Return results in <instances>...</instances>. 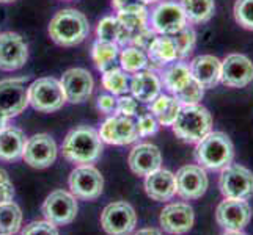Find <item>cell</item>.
<instances>
[{
	"label": "cell",
	"mask_w": 253,
	"mask_h": 235,
	"mask_svg": "<svg viewBox=\"0 0 253 235\" xmlns=\"http://www.w3.org/2000/svg\"><path fill=\"white\" fill-rule=\"evenodd\" d=\"M102 140L93 127L81 126L66 135L62 146L63 157L76 165H91L102 154Z\"/></svg>",
	"instance_id": "6da1fadb"
},
{
	"label": "cell",
	"mask_w": 253,
	"mask_h": 235,
	"mask_svg": "<svg viewBox=\"0 0 253 235\" xmlns=\"http://www.w3.org/2000/svg\"><path fill=\"white\" fill-rule=\"evenodd\" d=\"M194 157L202 168L222 171L234 160V144L223 132H209L195 144Z\"/></svg>",
	"instance_id": "7a4b0ae2"
},
{
	"label": "cell",
	"mask_w": 253,
	"mask_h": 235,
	"mask_svg": "<svg viewBox=\"0 0 253 235\" xmlns=\"http://www.w3.org/2000/svg\"><path fill=\"white\" fill-rule=\"evenodd\" d=\"M90 33L86 16L73 8L60 10L49 24V36L58 46L74 47L81 44Z\"/></svg>",
	"instance_id": "3957f363"
},
{
	"label": "cell",
	"mask_w": 253,
	"mask_h": 235,
	"mask_svg": "<svg viewBox=\"0 0 253 235\" xmlns=\"http://www.w3.org/2000/svg\"><path fill=\"white\" fill-rule=\"evenodd\" d=\"M212 115L202 103L182 105L178 118L171 126L173 134L189 144H197L209 132H212Z\"/></svg>",
	"instance_id": "277c9868"
},
{
	"label": "cell",
	"mask_w": 253,
	"mask_h": 235,
	"mask_svg": "<svg viewBox=\"0 0 253 235\" xmlns=\"http://www.w3.org/2000/svg\"><path fill=\"white\" fill-rule=\"evenodd\" d=\"M29 103L42 113H52L62 108L66 103V96L62 82L54 77L37 78L29 86Z\"/></svg>",
	"instance_id": "5b68a950"
},
{
	"label": "cell",
	"mask_w": 253,
	"mask_h": 235,
	"mask_svg": "<svg viewBox=\"0 0 253 235\" xmlns=\"http://www.w3.org/2000/svg\"><path fill=\"white\" fill-rule=\"evenodd\" d=\"M148 19H150V29L156 34H165V36H171L189 25L181 3L174 0L159 2L148 14Z\"/></svg>",
	"instance_id": "8992f818"
},
{
	"label": "cell",
	"mask_w": 253,
	"mask_h": 235,
	"mask_svg": "<svg viewBox=\"0 0 253 235\" xmlns=\"http://www.w3.org/2000/svg\"><path fill=\"white\" fill-rule=\"evenodd\" d=\"M219 188L223 198L247 201L253 196V172L244 165L231 163L220 172Z\"/></svg>",
	"instance_id": "52a82bcc"
},
{
	"label": "cell",
	"mask_w": 253,
	"mask_h": 235,
	"mask_svg": "<svg viewBox=\"0 0 253 235\" xmlns=\"http://www.w3.org/2000/svg\"><path fill=\"white\" fill-rule=\"evenodd\" d=\"M69 190L76 199L94 201L104 191V177L93 165H79L69 174Z\"/></svg>",
	"instance_id": "ba28073f"
},
{
	"label": "cell",
	"mask_w": 253,
	"mask_h": 235,
	"mask_svg": "<svg viewBox=\"0 0 253 235\" xmlns=\"http://www.w3.org/2000/svg\"><path fill=\"white\" fill-rule=\"evenodd\" d=\"M135 224L137 213L126 201L112 202L101 213V226L107 235H130Z\"/></svg>",
	"instance_id": "9c48e42d"
},
{
	"label": "cell",
	"mask_w": 253,
	"mask_h": 235,
	"mask_svg": "<svg viewBox=\"0 0 253 235\" xmlns=\"http://www.w3.org/2000/svg\"><path fill=\"white\" fill-rule=\"evenodd\" d=\"M77 210V199L65 190H55L46 198L42 202L41 212L44 220L55 226H66L76 220Z\"/></svg>",
	"instance_id": "30bf717a"
},
{
	"label": "cell",
	"mask_w": 253,
	"mask_h": 235,
	"mask_svg": "<svg viewBox=\"0 0 253 235\" xmlns=\"http://www.w3.org/2000/svg\"><path fill=\"white\" fill-rule=\"evenodd\" d=\"M58 147L55 140L47 134H37L25 143L22 159L32 168L44 169L57 160Z\"/></svg>",
	"instance_id": "8fae6325"
},
{
	"label": "cell",
	"mask_w": 253,
	"mask_h": 235,
	"mask_svg": "<svg viewBox=\"0 0 253 235\" xmlns=\"http://www.w3.org/2000/svg\"><path fill=\"white\" fill-rule=\"evenodd\" d=\"M252 220V207L244 199L223 198L215 208V221L223 231H244Z\"/></svg>",
	"instance_id": "7c38bea8"
},
{
	"label": "cell",
	"mask_w": 253,
	"mask_h": 235,
	"mask_svg": "<svg viewBox=\"0 0 253 235\" xmlns=\"http://www.w3.org/2000/svg\"><path fill=\"white\" fill-rule=\"evenodd\" d=\"M176 177V195L186 201L200 199L209 187L206 169L200 165H184L174 174Z\"/></svg>",
	"instance_id": "4fadbf2b"
},
{
	"label": "cell",
	"mask_w": 253,
	"mask_h": 235,
	"mask_svg": "<svg viewBox=\"0 0 253 235\" xmlns=\"http://www.w3.org/2000/svg\"><path fill=\"white\" fill-rule=\"evenodd\" d=\"M29 60V46L14 32L0 33V71H17Z\"/></svg>",
	"instance_id": "5bb4252c"
},
{
	"label": "cell",
	"mask_w": 253,
	"mask_h": 235,
	"mask_svg": "<svg viewBox=\"0 0 253 235\" xmlns=\"http://www.w3.org/2000/svg\"><path fill=\"white\" fill-rule=\"evenodd\" d=\"M253 82V63L247 55L230 54L222 60L220 83L228 88H246Z\"/></svg>",
	"instance_id": "9a60e30c"
},
{
	"label": "cell",
	"mask_w": 253,
	"mask_h": 235,
	"mask_svg": "<svg viewBox=\"0 0 253 235\" xmlns=\"http://www.w3.org/2000/svg\"><path fill=\"white\" fill-rule=\"evenodd\" d=\"M195 223V212L187 202H171L162 208L159 224L164 232L170 235L187 234Z\"/></svg>",
	"instance_id": "2e32d148"
},
{
	"label": "cell",
	"mask_w": 253,
	"mask_h": 235,
	"mask_svg": "<svg viewBox=\"0 0 253 235\" xmlns=\"http://www.w3.org/2000/svg\"><path fill=\"white\" fill-rule=\"evenodd\" d=\"M99 136L102 143L115 144V146H126L138 140L137 126L129 116L113 115L107 118L101 124Z\"/></svg>",
	"instance_id": "e0dca14e"
},
{
	"label": "cell",
	"mask_w": 253,
	"mask_h": 235,
	"mask_svg": "<svg viewBox=\"0 0 253 235\" xmlns=\"http://www.w3.org/2000/svg\"><path fill=\"white\" fill-rule=\"evenodd\" d=\"M24 78L0 80V110L8 118H14L29 105V88Z\"/></svg>",
	"instance_id": "ac0fdd59"
},
{
	"label": "cell",
	"mask_w": 253,
	"mask_h": 235,
	"mask_svg": "<svg viewBox=\"0 0 253 235\" xmlns=\"http://www.w3.org/2000/svg\"><path fill=\"white\" fill-rule=\"evenodd\" d=\"M62 86L66 96V102L82 103L93 94V75L84 67H71L62 75Z\"/></svg>",
	"instance_id": "d6986e66"
},
{
	"label": "cell",
	"mask_w": 253,
	"mask_h": 235,
	"mask_svg": "<svg viewBox=\"0 0 253 235\" xmlns=\"http://www.w3.org/2000/svg\"><path fill=\"white\" fill-rule=\"evenodd\" d=\"M129 168L137 176H148L162 168V154L158 146L151 143H140L132 147L129 154Z\"/></svg>",
	"instance_id": "ffe728a7"
},
{
	"label": "cell",
	"mask_w": 253,
	"mask_h": 235,
	"mask_svg": "<svg viewBox=\"0 0 253 235\" xmlns=\"http://www.w3.org/2000/svg\"><path fill=\"white\" fill-rule=\"evenodd\" d=\"M145 191L153 201L167 202L176 195V177L169 169H156L145 176Z\"/></svg>",
	"instance_id": "44dd1931"
},
{
	"label": "cell",
	"mask_w": 253,
	"mask_h": 235,
	"mask_svg": "<svg viewBox=\"0 0 253 235\" xmlns=\"http://www.w3.org/2000/svg\"><path fill=\"white\" fill-rule=\"evenodd\" d=\"M192 77L203 86L205 90H211L220 83L222 60L214 55H198L189 63Z\"/></svg>",
	"instance_id": "7402d4cb"
},
{
	"label": "cell",
	"mask_w": 253,
	"mask_h": 235,
	"mask_svg": "<svg viewBox=\"0 0 253 235\" xmlns=\"http://www.w3.org/2000/svg\"><path fill=\"white\" fill-rule=\"evenodd\" d=\"M129 90L135 101L150 103L161 94L162 82L159 75L154 74L151 69H143V71L134 72L132 78L129 80Z\"/></svg>",
	"instance_id": "603a6c76"
},
{
	"label": "cell",
	"mask_w": 253,
	"mask_h": 235,
	"mask_svg": "<svg viewBox=\"0 0 253 235\" xmlns=\"http://www.w3.org/2000/svg\"><path fill=\"white\" fill-rule=\"evenodd\" d=\"M146 55L150 60L151 67H165L167 65L178 62V49L171 36H165V34H158L151 42V46L146 49Z\"/></svg>",
	"instance_id": "cb8c5ba5"
},
{
	"label": "cell",
	"mask_w": 253,
	"mask_h": 235,
	"mask_svg": "<svg viewBox=\"0 0 253 235\" xmlns=\"http://www.w3.org/2000/svg\"><path fill=\"white\" fill-rule=\"evenodd\" d=\"M25 143H27V136L22 130L8 126L0 132V160L13 162L22 159Z\"/></svg>",
	"instance_id": "d4e9b609"
},
{
	"label": "cell",
	"mask_w": 253,
	"mask_h": 235,
	"mask_svg": "<svg viewBox=\"0 0 253 235\" xmlns=\"http://www.w3.org/2000/svg\"><path fill=\"white\" fill-rule=\"evenodd\" d=\"M159 78H161L164 88L173 96L184 88L194 77H192L189 65L178 60V62H173L165 67H162Z\"/></svg>",
	"instance_id": "484cf974"
},
{
	"label": "cell",
	"mask_w": 253,
	"mask_h": 235,
	"mask_svg": "<svg viewBox=\"0 0 253 235\" xmlns=\"http://www.w3.org/2000/svg\"><path fill=\"white\" fill-rule=\"evenodd\" d=\"M181 103L169 94H159L153 102H150V110L151 115L158 119L159 126L164 127H171L174 119L178 118V113L181 110Z\"/></svg>",
	"instance_id": "4316f807"
},
{
	"label": "cell",
	"mask_w": 253,
	"mask_h": 235,
	"mask_svg": "<svg viewBox=\"0 0 253 235\" xmlns=\"http://www.w3.org/2000/svg\"><path fill=\"white\" fill-rule=\"evenodd\" d=\"M96 36L98 41L104 42H115L118 46H130V33L118 22L117 17L106 16L99 21L98 27H96Z\"/></svg>",
	"instance_id": "83f0119b"
},
{
	"label": "cell",
	"mask_w": 253,
	"mask_h": 235,
	"mask_svg": "<svg viewBox=\"0 0 253 235\" xmlns=\"http://www.w3.org/2000/svg\"><path fill=\"white\" fill-rule=\"evenodd\" d=\"M189 24H205L212 19L215 13L214 0H181Z\"/></svg>",
	"instance_id": "f1b7e54d"
},
{
	"label": "cell",
	"mask_w": 253,
	"mask_h": 235,
	"mask_svg": "<svg viewBox=\"0 0 253 235\" xmlns=\"http://www.w3.org/2000/svg\"><path fill=\"white\" fill-rule=\"evenodd\" d=\"M22 224V212L16 202L0 204V235H14Z\"/></svg>",
	"instance_id": "f546056e"
},
{
	"label": "cell",
	"mask_w": 253,
	"mask_h": 235,
	"mask_svg": "<svg viewBox=\"0 0 253 235\" xmlns=\"http://www.w3.org/2000/svg\"><path fill=\"white\" fill-rule=\"evenodd\" d=\"M120 65L121 69L126 72H138L143 69H151L150 60H148L146 52L135 46H126L120 54Z\"/></svg>",
	"instance_id": "4dcf8cb0"
},
{
	"label": "cell",
	"mask_w": 253,
	"mask_h": 235,
	"mask_svg": "<svg viewBox=\"0 0 253 235\" xmlns=\"http://www.w3.org/2000/svg\"><path fill=\"white\" fill-rule=\"evenodd\" d=\"M118 57V44L115 42H104L96 41L91 46V58L94 62V66L98 67V71H106L112 67Z\"/></svg>",
	"instance_id": "1f68e13d"
},
{
	"label": "cell",
	"mask_w": 253,
	"mask_h": 235,
	"mask_svg": "<svg viewBox=\"0 0 253 235\" xmlns=\"http://www.w3.org/2000/svg\"><path fill=\"white\" fill-rule=\"evenodd\" d=\"M102 86L113 96H123L129 91V77L121 67H109L102 72Z\"/></svg>",
	"instance_id": "d6a6232c"
},
{
	"label": "cell",
	"mask_w": 253,
	"mask_h": 235,
	"mask_svg": "<svg viewBox=\"0 0 253 235\" xmlns=\"http://www.w3.org/2000/svg\"><path fill=\"white\" fill-rule=\"evenodd\" d=\"M117 19L130 33L132 38L140 30L148 27V11L145 6L134 8V10H126V11H118Z\"/></svg>",
	"instance_id": "836d02e7"
},
{
	"label": "cell",
	"mask_w": 253,
	"mask_h": 235,
	"mask_svg": "<svg viewBox=\"0 0 253 235\" xmlns=\"http://www.w3.org/2000/svg\"><path fill=\"white\" fill-rule=\"evenodd\" d=\"M171 38L174 41V44H176L179 60H184L194 52L195 44H197V33L194 29L189 27V25H186V27L179 30L178 33L171 34Z\"/></svg>",
	"instance_id": "e575fe53"
},
{
	"label": "cell",
	"mask_w": 253,
	"mask_h": 235,
	"mask_svg": "<svg viewBox=\"0 0 253 235\" xmlns=\"http://www.w3.org/2000/svg\"><path fill=\"white\" fill-rule=\"evenodd\" d=\"M203 96H205V88L195 80V78H192L181 91L173 94V98L176 99L181 105H192V103H200V101L203 99Z\"/></svg>",
	"instance_id": "d590c367"
},
{
	"label": "cell",
	"mask_w": 253,
	"mask_h": 235,
	"mask_svg": "<svg viewBox=\"0 0 253 235\" xmlns=\"http://www.w3.org/2000/svg\"><path fill=\"white\" fill-rule=\"evenodd\" d=\"M233 14L242 29L253 32V0H236Z\"/></svg>",
	"instance_id": "8d00e7d4"
},
{
	"label": "cell",
	"mask_w": 253,
	"mask_h": 235,
	"mask_svg": "<svg viewBox=\"0 0 253 235\" xmlns=\"http://www.w3.org/2000/svg\"><path fill=\"white\" fill-rule=\"evenodd\" d=\"M137 126V132L140 138H146V136H151L156 135L159 130V123L151 113H143V115L138 116V121L135 123Z\"/></svg>",
	"instance_id": "74e56055"
},
{
	"label": "cell",
	"mask_w": 253,
	"mask_h": 235,
	"mask_svg": "<svg viewBox=\"0 0 253 235\" xmlns=\"http://www.w3.org/2000/svg\"><path fill=\"white\" fill-rule=\"evenodd\" d=\"M21 235H60L55 224L49 221H32L24 228Z\"/></svg>",
	"instance_id": "f35d334b"
},
{
	"label": "cell",
	"mask_w": 253,
	"mask_h": 235,
	"mask_svg": "<svg viewBox=\"0 0 253 235\" xmlns=\"http://www.w3.org/2000/svg\"><path fill=\"white\" fill-rule=\"evenodd\" d=\"M137 113V101L132 96H121L120 99H117V108L113 115H121V116H129L132 118Z\"/></svg>",
	"instance_id": "ab89813d"
},
{
	"label": "cell",
	"mask_w": 253,
	"mask_h": 235,
	"mask_svg": "<svg viewBox=\"0 0 253 235\" xmlns=\"http://www.w3.org/2000/svg\"><path fill=\"white\" fill-rule=\"evenodd\" d=\"M156 36H158V34H156L150 27H146V29L138 32L132 38V41H130V46H135V47L142 49V50H146L148 47L151 46V42L154 41Z\"/></svg>",
	"instance_id": "60d3db41"
},
{
	"label": "cell",
	"mask_w": 253,
	"mask_h": 235,
	"mask_svg": "<svg viewBox=\"0 0 253 235\" xmlns=\"http://www.w3.org/2000/svg\"><path fill=\"white\" fill-rule=\"evenodd\" d=\"M96 107H98L99 111L106 113V115H112L115 113L117 108V99L113 94H99L98 99H96Z\"/></svg>",
	"instance_id": "b9f144b4"
},
{
	"label": "cell",
	"mask_w": 253,
	"mask_h": 235,
	"mask_svg": "<svg viewBox=\"0 0 253 235\" xmlns=\"http://www.w3.org/2000/svg\"><path fill=\"white\" fill-rule=\"evenodd\" d=\"M112 6L117 11H126V10H134V8L145 6L140 0H112Z\"/></svg>",
	"instance_id": "7bdbcfd3"
},
{
	"label": "cell",
	"mask_w": 253,
	"mask_h": 235,
	"mask_svg": "<svg viewBox=\"0 0 253 235\" xmlns=\"http://www.w3.org/2000/svg\"><path fill=\"white\" fill-rule=\"evenodd\" d=\"M14 198V187L11 184V180L0 184V204L11 202Z\"/></svg>",
	"instance_id": "ee69618b"
},
{
	"label": "cell",
	"mask_w": 253,
	"mask_h": 235,
	"mask_svg": "<svg viewBox=\"0 0 253 235\" xmlns=\"http://www.w3.org/2000/svg\"><path fill=\"white\" fill-rule=\"evenodd\" d=\"M134 235H164V234L156 228H145V229H138Z\"/></svg>",
	"instance_id": "f6af8a7d"
},
{
	"label": "cell",
	"mask_w": 253,
	"mask_h": 235,
	"mask_svg": "<svg viewBox=\"0 0 253 235\" xmlns=\"http://www.w3.org/2000/svg\"><path fill=\"white\" fill-rule=\"evenodd\" d=\"M11 118H8L5 113L0 110V132H2V130H5L6 127H8V121H10Z\"/></svg>",
	"instance_id": "bcb514c9"
},
{
	"label": "cell",
	"mask_w": 253,
	"mask_h": 235,
	"mask_svg": "<svg viewBox=\"0 0 253 235\" xmlns=\"http://www.w3.org/2000/svg\"><path fill=\"white\" fill-rule=\"evenodd\" d=\"M10 180V176H8V172L5 169L0 168V184H5V182Z\"/></svg>",
	"instance_id": "7dc6e473"
},
{
	"label": "cell",
	"mask_w": 253,
	"mask_h": 235,
	"mask_svg": "<svg viewBox=\"0 0 253 235\" xmlns=\"http://www.w3.org/2000/svg\"><path fill=\"white\" fill-rule=\"evenodd\" d=\"M220 235H247V234L244 232V231H225Z\"/></svg>",
	"instance_id": "c3c4849f"
},
{
	"label": "cell",
	"mask_w": 253,
	"mask_h": 235,
	"mask_svg": "<svg viewBox=\"0 0 253 235\" xmlns=\"http://www.w3.org/2000/svg\"><path fill=\"white\" fill-rule=\"evenodd\" d=\"M140 2H142L143 5H153V3L161 2V0H140Z\"/></svg>",
	"instance_id": "681fc988"
},
{
	"label": "cell",
	"mask_w": 253,
	"mask_h": 235,
	"mask_svg": "<svg viewBox=\"0 0 253 235\" xmlns=\"http://www.w3.org/2000/svg\"><path fill=\"white\" fill-rule=\"evenodd\" d=\"M16 0H0V3H13Z\"/></svg>",
	"instance_id": "f907efd6"
}]
</instances>
